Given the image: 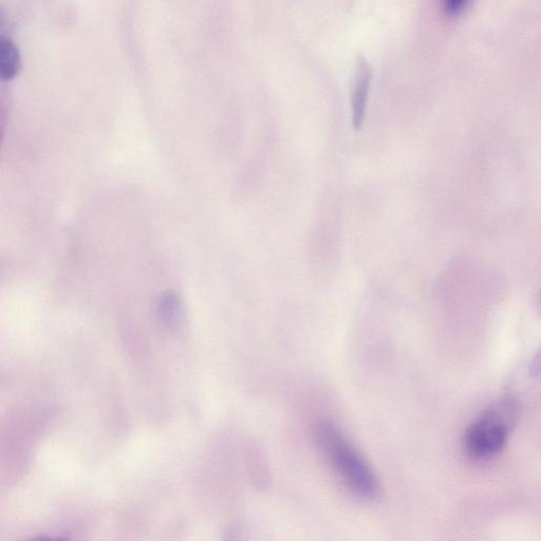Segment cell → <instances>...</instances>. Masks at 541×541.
I'll return each mask as SVG.
<instances>
[{"label":"cell","instance_id":"6da1fadb","mask_svg":"<svg viewBox=\"0 0 541 541\" xmlns=\"http://www.w3.org/2000/svg\"><path fill=\"white\" fill-rule=\"evenodd\" d=\"M315 435L332 471L348 492L360 499H376L380 493L376 474L340 429L323 421L317 425Z\"/></svg>","mask_w":541,"mask_h":541},{"label":"cell","instance_id":"5b68a950","mask_svg":"<svg viewBox=\"0 0 541 541\" xmlns=\"http://www.w3.org/2000/svg\"><path fill=\"white\" fill-rule=\"evenodd\" d=\"M157 315L161 324L172 331L179 330L184 321V311L179 296L164 293L158 302Z\"/></svg>","mask_w":541,"mask_h":541},{"label":"cell","instance_id":"7a4b0ae2","mask_svg":"<svg viewBox=\"0 0 541 541\" xmlns=\"http://www.w3.org/2000/svg\"><path fill=\"white\" fill-rule=\"evenodd\" d=\"M519 416L520 404L512 395L490 406L466 431L463 440L466 453L479 460L498 455L505 449Z\"/></svg>","mask_w":541,"mask_h":541},{"label":"cell","instance_id":"52a82bcc","mask_svg":"<svg viewBox=\"0 0 541 541\" xmlns=\"http://www.w3.org/2000/svg\"><path fill=\"white\" fill-rule=\"evenodd\" d=\"M471 0H443L446 15L459 16L470 5Z\"/></svg>","mask_w":541,"mask_h":541},{"label":"cell","instance_id":"8992f818","mask_svg":"<svg viewBox=\"0 0 541 541\" xmlns=\"http://www.w3.org/2000/svg\"><path fill=\"white\" fill-rule=\"evenodd\" d=\"M8 118H9L8 102H7L4 91L0 89V147H2V143L5 137L6 128L8 124Z\"/></svg>","mask_w":541,"mask_h":541},{"label":"cell","instance_id":"3957f363","mask_svg":"<svg viewBox=\"0 0 541 541\" xmlns=\"http://www.w3.org/2000/svg\"><path fill=\"white\" fill-rule=\"evenodd\" d=\"M373 71L363 55H358L351 84V119L354 130L363 126Z\"/></svg>","mask_w":541,"mask_h":541},{"label":"cell","instance_id":"277c9868","mask_svg":"<svg viewBox=\"0 0 541 541\" xmlns=\"http://www.w3.org/2000/svg\"><path fill=\"white\" fill-rule=\"evenodd\" d=\"M22 69L20 49L5 32H0V81L6 83L15 79Z\"/></svg>","mask_w":541,"mask_h":541}]
</instances>
